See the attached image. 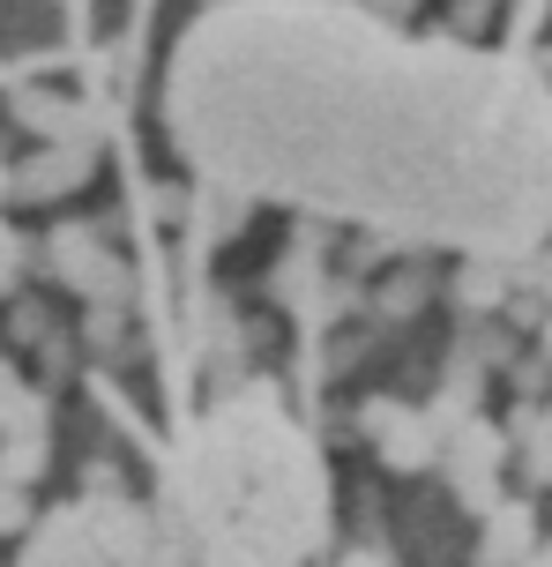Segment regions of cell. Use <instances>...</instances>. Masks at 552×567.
<instances>
[{
	"mask_svg": "<svg viewBox=\"0 0 552 567\" xmlns=\"http://www.w3.org/2000/svg\"><path fill=\"white\" fill-rule=\"evenodd\" d=\"M336 567H388V560H381L374 545H366V553H344V560H336Z\"/></svg>",
	"mask_w": 552,
	"mask_h": 567,
	"instance_id": "cell-18",
	"label": "cell"
},
{
	"mask_svg": "<svg viewBox=\"0 0 552 567\" xmlns=\"http://www.w3.org/2000/svg\"><path fill=\"white\" fill-rule=\"evenodd\" d=\"M119 313H127V307H90V321H83V337L97 343V351H113V343H119Z\"/></svg>",
	"mask_w": 552,
	"mask_h": 567,
	"instance_id": "cell-15",
	"label": "cell"
},
{
	"mask_svg": "<svg viewBox=\"0 0 552 567\" xmlns=\"http://www.w3.org/2000/svg\"><path fill=\"white\" fill-rule=\"evenodd\" d=\"M456 299H464V307H500V269H478V261H470L464 277H456Z\"/></svg>",
	"mask_w": 552,
	"mask_h": 567,
	"instance_id": "cell-12",
	"label": "cell"
},
{
	"mask_svg": "<svg viewBox=\"0 0 552 567\" xmlns=\"http://www.w3.org/2000/svg\"><path fill=\"white\" fill-rule=\"evenodd\" d=\"M515 567H552V538H538V545H530V553H523Z\"/></svg>",
	"mask_w": 552,
	"mask_h": 567,
	"instance_id": "cell-17",
	"label": "cell"
},
{
	"mask_svg": "<svg viewBox=\"0 0 552 567\" xmlns=\"http://www.w3.org/2000/svg\"><path fill=\"white\" fill-rule=\"evenodd\" d=\"M538 545V515L523 501H493L486 508V545H478V567H515Z\"/></svg>",
	"mask_w": 552,
	"mask_h": 567,
	"instance_id": "cell-6",
	"label": "cell"
},
{
	"mask_svg": "<svg viewBox=\"0 0 552 567\" xmlns=\"http://www.w3.org/2000/svg\"><path fill=\"white\" fill-rule=\"evenodd\" d=\"M179 150L232 195L410 231H486L523 187L530 113L486 60L336 0H225L173 68Z\"/></svg>",
	"mask_w": 552,
	"mask_h": 567,
	"instance_id": "cell-1",
	"label": "cell"
},
{
	"mask_svg": "<svg viewBox=\"0 0 552 567\" xmlns=\"http://www.w3.org/2000/svg\"><path fill=\"white\" fill-rule=\"evenodd\" d=\"M23 530H30V501H23V485L0 478V538H23Z\"/></svg>",
	"mask_w": 552,
	"mask_h": 567,
	"instance_id": "cell-14",
	"label": "cell"
},
{
	"mask_svg": "<svg viewBox=\"0 0 552 567\" xmlns=\"http://www.w3.org/2000/svg\"><path fill=\"white\" fill-rule=\"evenodd\" d=\"M15 269H23V247H15V231L0 225V291L15 284Z\"/></svg>",
	"mask_w": 552,
	"mask_h": 567,
	"instance_id": "cell-16",
	"label": "cell"
},
{
	"mask_svg": "<svg viewBox=\"0 0 552 567\" xmlns=\"http://www.w3.org/2000/svg\"><path fill=\"white\" fill-rule=\"evenodd\" d=\"M8 433H45V411H38V396L23 389V373L0 359V441Z\"/></svg>",
	"mask_w": 552,
	"mask_h": 567,
	"instance_id": "cell-9",
	"label": "cell"
},
{
	"mask_svg": "<svg viewBox=\"0 0 552 567\" xmlns=\"http://www.w3.org/2000/svg\"><path fill=\"white\" fill-rule=\"evenodd\" d=\"M53 269L90 307H127V261L105 255L97 231H53Z\"/></svg>",
	"mask_w": 552,
	"mask_h": 567,
	"instance_id": "cell-4",
	"label": "cell"
},
{
	"mask_svg": "<svg viewBox=\"0 0 552 567\" xmlns=\"http://www.w3.org/2000/svg\"><path fill=\"white\" fill-rule=\"evenodd\" d=\"M75 515H83V530H90V545H97L105 567H165L173 560L165 523L149 508H135V501H119V493H97V501H83Z\"/></svg>",
	"mask_w": 552,
	"mask_h": 567,
	"instance_id": "cell-2",
	"label": "cell"
},
{
	"mask_svg": "<svg viewBox=\"0 0 552 567\" xmlns=\"http://www.w3.org/2000/svg\"><path fill=\"white\" fill-rule=\"evenodd\" d=\"M38 471H45V433H8V441H0V478L30 485Z\"/></svg>",
	"mask_w": 552,
	"mask_h": 567,
	"instance_id": "cell-10",
	"label": "cell"
},
{
	"mask_svg": "<svg viewBox=\"0 0 552 567\" xmlns=\"http://www.w3.org/2000/svg\"><path fill=\"white\" fill-rule=\"evenodd\" d=\"M23 567H105L97 560V545H90L83 515H45L38 523V538H30Z\"/></svg>",
	"mask_w": 552,
	"mask_h": 567,
	"instance_id": "cell-7",
	"label": "cell"
},
{
	"mask_svg": "<svg viewBox=\"0 0 552 567\" xmlns=\"http://www.w3.org/2000/svg\"><path fill=\"white\" fill-rule=\"evenodd\" d=\"M538 343H545V359H552V321H545V337H538Z\"/></svg>",
	"mask_w": 552,
	"mask_h": 567,
	"instance_id": "cell-20",
	"label": "cell"
},
{
	"mask_svg": "<svg viewBox=\"0 0 552 567\" xmlns=\"http://www.w3.org/2000/svg\"><path fill=\"white\" fill-rule=\"evenodd\" d=\"M83 172H90V150H53V157H38V165L8 172V195H67Z\"/></svg>",
	"mask_w": 552,
	"mask_h": 567,
	"instance_id": "cell-8",
	"label": "cell"
},
{
	"mask_svg": "<svg viewBox=\"0 0 552 567\" xmlns=\"http://www.w3.org/2000/svg\"><path fill=\"white\" fill-rule=\"evenodd\" d=\"M515 441L530 449V478L552 485V411H523L515 419Z\"/></svg>",
	"mask_w": 552,
	"mask_h": 567,
	"instance_id": "cell-11",
	"label": "cell"
},
{
	"mask_svg": "<svg viewBox=\"0 0 552 567\" xmlns=\"http://www.w3.org/2000/svg\"><path fill=\"white\" fill-rule=\"evenodd\" d=\"M0 202H8V157H0Z\"/></svg>",
	"mask_w": 552,
	"mask_h": 567,
	"instance_id": "cell-19",
	"label": "cell"
},
{
	"mask_svg": "<svg viewBox=\"0 0 552 567\" xmlns=\"http://www.w3.org/2000/svg\"><path fill=\"white\" fill-rule=\"evenodd\" d=\"M381 463H396V471H426L440 455V425L426 419V411H410V403H388V425L374 433Z\"/></svg>",
	"mask_w": 552,
	"mask_h": 567,
	"instance_id": "cell-5",
	"label": "cell"
},
{
	"mask_svg": "<svg viewBox=\"0 0 552 567\" xmlns=\"http://www.w3.org/2000/svg\"><path fill=\"white\" fill-rule=\"evenodd\" d=\"M23 113H30V127H38V135H75V113H67V105H53V97H23Z\"/></svg>",
	"mask_w": 552,
	"mask_h": 567,
	"instance_id": "cell-13",
	"label": "cell"
},
{
	"mask_svg": "<svg viewBox=\"0 0 552 567\" xmlns=\"http://www.w3.org/2000/svg\"><path fill=\"white\" fill-rule=\"evenodd\" d=\"M500 455H508V433H493L486 419H456L448 425V478H456V501L470 515H486L500 501Z\"/></svg>",
	"mask_w": 552,
	"mask_h": 567,
	"instance_id": "cell-3",
	"label": "cell"
}]
</instances>
